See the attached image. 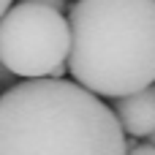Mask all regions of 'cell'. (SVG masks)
<instances>
[{
    "label": "cell",
    "mask_w": 155,
    "mask_h": 155,
    "mask_svg": "<svg viewBox=\"0 0 155 155\" xmlns=\"http://www.w3.org/2000/svg\"><path fill=\"white\" fill-rule=\"evenodd\" d=\"M0 155H125V134L101 95L38 76L0 93Z\"/></svg>",
    "instance_id": "6da1fadb"
},
{
    "label": "cell",
    "mask_w": 155,
    "mask_h": 155,
    "mask_svg": "<svg viewBox=\"0 0 155 155\" xmlns=\"http://www.w3.org/2000/svg\"><path fill=\"white\" fill-rule=\"evenodd\" d=\"M68 71L101 98L155 82V0H76L68 11Z\"/></svg>",
    "instance_id": "7a4b0ae2"
},
{
    "label": "cell",
    "mask_w": 155,
    "mask_h": 155,
    "mask_svg": "<svg viewBox=\"0 0 155 155\" xmlns=\"http://www.w3.org/2000/svg\"><path fill=\"white\" fill-rule=\"evenodd\" d=\"M68 46L71 33L63 11L19 0L0 16V63L14 76H65Z\"/></svg>",
    "instance_id": "3957f363"
},
{
    "label": "cell",
    "mask_w": 155,
    "mask_h": 155,
    "mask_svg": "<svg viewBox=\"0 0 155 155\" xmlns=\"http://www.w3.org/2000/svg\"><path fill=\"white\" fill-rule=\"evenodd\" d=\"M112 112L123 128V134L134 139H144L155 128V87L147 84L142 90L112 98Z\"/></svg>",
    "instance_id": "277c9868"
},
{
    "label": "cell",
    "mask_w": 155,
    "mask_h": 155,
    "mask_svg": "<svg viewBox=\"0 0 155 155\" xmlns=\"http://www.w3.org/2000/svg\"><path fill=\"white\" fill-rule=\"evenodd\" d=\"M125 155H155V147L150 142L142 144V142H136V139H125Z\"/></svg>",
    "instance_id": "5b68a950"
},
{
    "label": "cell",
    "mask_w": 155,
    "mask_h": 155,
    "mask_svg": "<svg viewBox=\"0 0 155 155\" xmlns=\"http://www.w3.org/2000/svg\"><path fill=\"white\" fill-rule=\"evenodd\" d=\"M22 3H38V5H49L54 11H63L68 5V0H22Z\"/></svg>",
    "instance_id": "8992f818"
},
{
    "label": "cell",
    "mask_w": 155,
    "mask_h": 155,
    "mask_svg": "<svg viewBox=\"0 0 155 155\" xmlns=\"http://www.w3.org/2000/svg\"><path fill=\"white\" fill-rule=\"evenodd\" d=\"M11 3H14V0H0V16H3V14H5V8H8V5H11Z\"/></svg>",
    "instance_id": "52a82bcc"
},
{
    "label": "cell",
    "mask_w": 155,
    "mask_h": 155,
    "mask_svg": "<svg viewBox=\"0 0 155 155\" xmlns=\"http://www.w3.org/2000/svg\"><path fill=\"white\" fill-rule=\"evenodd\" d=\"M144 139H150V144H153V147H155V128H153V131H150V134H147V136H144Z\"/></svg>",
    "instance_id": "ba28073f"
},
{
    "label": "cell",
    "mask_w": 155,
    "mask_h": 155,
    "mask_svg": "<svg viewBox=\"0 0 155 155\" xmlns=\"http://www.w3.org/2000/svg\"><path fill=\"white\" fill-rule=\"evenodd\" d=\"M153 87H155V82H153Z\"/></svg>",
    "instance_id": "9c48e42d"
}]
</instances>
